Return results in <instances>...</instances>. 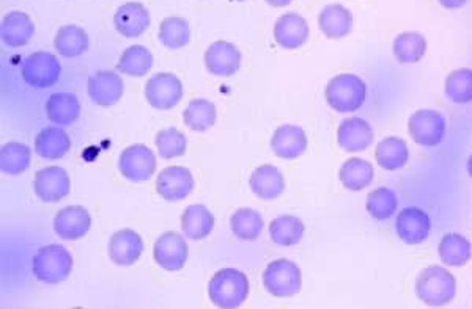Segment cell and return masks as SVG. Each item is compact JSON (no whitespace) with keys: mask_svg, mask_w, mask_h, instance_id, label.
Here are the masks:
<instances>
[{"mask_svg":"<svg viewBox=\"0 0 472 309\" xmlns=\"http://www.w3.org/2000/svg\"><path fill=\"white\" fill-rule=\"evenodd\" d=\"M416 294L427 306H445L457 296V280L447 268L430 266L417 276Z\"/></svg>","mask_w":472,"mask_h":309,"instance_id":"6da1fadb","label":"cell"},{"mask_svg":"<svg viewBox=\"0 0 472 309\" xmlns=\"http://www.w3.org/2000/svg\"><path fill=\"white\" fill-rule=\"evenodd\" d=\"M208 296L217 308H238L249 296V280L236 268H223L211 278Z\"/></svg>","mask_w":472,"mask_h":309,"instance_id":"7a4b0ae2","label":"cell"},{"mask_svg":"<svg viewBox=\"0 0 472 309\" xmlns=\"http://www.w3.org/2000/svg\"><path fill=\"white\" fill-rule=\"evenodd\" d=\"M325 97L334 111L351 113L361 109L367 97V87L359 76L339 74L327 83Z\"/></svg>","mask_w":472,"mask_h":309,"instance_id":"3957f363","label":"cell"},{"mask_svg":"<svg viewBox=\"0 0 472 309\" xmlns=\"http://www.w3.org/2000/svg\"><path fill=\"white\" fill-rule=\"evenodd\" d=\"M32 270L38 282L59 284L70 276L73 256L62 245H46L38 250L32 262Z\"/></svg>","mask_w":472,"mask_h":309,"instance_id":"277c9868","label":"cell"},{"mask_svg":"<svg viewBox=\"0 0 472 309\" xmlns=\"http://www.w3.org/2000/svg\"><path fill=\"white\" fill-rule=\"evenodd\" d=\"M264 286L274 297L296 296L303 286L301 268L284 258L276 259L264 268Z\"/></svg>","mask_w":472,"mask_h":309,"instance_id":"5b68a950","label":"cell"},{"mask_svg":"<svg viewBox=\"0 0 472 309\" xmlns=\"http://www.w3.org/2000/svg\"><path fill=\"white\" fill-rule=\"evenodd\" d=\"M118 168L128 181H148L156 172V156L146 144H132L120 154Z\"/></svg>","mask_w":472,"mask_h":309,"instance_id":"8992f818","label":"cell"},{"mask_svg":"<svg viewBox=\"0 0 472 309\" xmlns=\"http://www.w3.org/2000/svg\"><path fill=\"white\" fill-rule=\"evenodd\" d=\"M62 73L60 62L49 52H35L22 63V79L32 89H49Z\"/></svg>","mask_w":472,"mask_h":309,"instance_id":"52a82bcc","label":"cell"},{"mask_svg":"<svg viewBox=\"0 0 472 309\" xmlns=\"http://www.w3.org/2000/svg\"><path fill=\"white\" fill-rule=\"evenodd\" d=\"M445 118L435 111H419L408 120L411 138L421 146H439L445 135Z\"/></svg>","mask_w":472,"mask_h":309,"instance_id":"ba28073f","label":"cell"},{"mask_svg":"<svg viewBox=\"0 0 472 309\" xmlns=\"http://www.w3.org/2000/svg\"><path fill=\"white\" fill-rule=\"evenodd\" d=\"M146 97L154 109L170 111L183 99V83L170 73H160L146 82Z\"/></svg>","mask_w":472,"mask_h":309,"instance_id":"9c48e42d","label":"cell"},{"mask_svg":"<svg viewBox=\"0 0 472 309\" xmlns=\"http://www.w3.org/2000/svg\"><path fill=\"white\" fill-rule=\"evenodd\" d=\"M186 241L175 231H167L154 242L153 258L156 264L169 272H178L188 261Z\"/></svg>","mask_w":472,"mask_h":309,"instance_id":"30bf717a","label":"cell"},{"mask_svg":"<svg viewBox=\"0 0 472 309\" xmlns=\"http://www.w3.org/2000/svg\"><path fill=\"white\" fill-rule=\"evenodd\" d=\"M194 187L193 173L189 172L186 166H167L160 173L156 181V192L170 203L186 198L193 193Z\"/></svg>","mask_w":472,"mask_h":309,"instance_id":"8fae6325","label":"cell"},{"mask_svg":"<svg viewBox=\"0 0 472 309\" xmlns=\"http://www.w3.org/2000/svg\"><path fill=\"white\" fill-rule=\"evenodd\" d=\"M34 189L44 203H59L70 195V176L62 166H46L36 172Z\"/></svg>","mask_w":472,"mask_h":309,"instance_id":"7c38bea8","label":"cell"},{"mask_svg":"<svg viewBox=\"0 0 472 309\" xmlns=\"http://www.w3.org/2000/svg\"><path fill=\"white\" fill-rule=\"evenodd\" d=\"M396 228L398 237L405 243L419 245L430 236V217L419 207H405L402 212L397 215Z\"/></svg>","mask_w":472,"mask_h":309,"instance_id":"4fadbf2b","label":"cell"},{"mask_svg":"<svg viewBox=\"0 0 472 309\" xmlns=\"http://www.w3.org/2000/svg\"><path fill=\"white\" fill-rule=\"evenodd\" d=\"M205 66L213 76L232 77L241 66V52L233 42H213L205 52Z\"/></svg>","mask_w":472,"mask_h":309,"instance_id":"5bb4252c","label":"cell"},{"mask_svg":"<svg viewBox=\"0 0 472 309\" xmlns=\"http://www.w3.org/2000/svg\"><path fill=\"white\" fill-rule=\"evenodd\" d=\"M90 227V213L83 206L65 207L54 219V231L63 241L83 239Z\"/></svg>","mask_w":472,"mask_h":309,"instance_id":"9a60e30c","label":"cell"},{"mask_svg":"<svg viewBox=\"0 0 472 309\" xmlns=\"http://www.w3.org/2000/svg\"><path fill=\"white\" fill-rule=\"evenodd\" d=\"M309 24L298 13H285L274 24V40L280 48L298 49L309 40Z\"/></svg>","mask_w":472,"mask_h":309,"instance_id":"2e32d148","label":"cell"},{"mask_svg":"<svg viewBox=\"0 0 472 309\" xmlns=\"http://www.w3.org/2000/svg\"><path fill=\"white\" fill-rule=\"evenodd\" d=\"M109 258L117 266H132L139 261L144 251V241L139 234L132 229H120L109 241Z\"/></svg>","mask_w":472,"mask_h":309,"instance_id":"e0dca14e","label":"cell"},{"mask_svg":"<svg viewBox=\"0 0 472 309\" xmlns=\"http://www.w3.org/2000/svg\"><path fill=\"white\" fill-rule=\"evenodd\" d=\"M89 97L101 107H111L123 97V81L114 71H98L89 79Z\"/></svg>","mask_w":472,"mask_h":309,"instance_id":"ac0fdd59","label":"cell"},{"mask_svg":"<svg viewBox=\"0 0 472 309\" xmlns=\"http://www.w3.org/2000/svg\"><path fill=\"white\" fill-rule=\"evenodd\" d=\"M337 142L347 152L366 151L374 142L372 126L359 117L347 118L337 131Z\"/></svg>","mask_w":472,"mask_h":309,"instance_id":"d6986e66","label":"cell"},{"mask_svg":"<svg viewBox=\"0 0 472 309\" xmlns=\"http://www.w3.org/2000/svg\"><path fill=\"white\" fill-rule=\"evenodd\" d=\"M274 154L280 158L293 160L303 156L307 150V135L303 127L295 124H284L274 132L271 138Z\"/></svg>","mask_w":472,"mask_h":309,"instance_id":"ffe728a7","label":"cell"},{"mask_svg":"<svg viewBox=\"0 0 472 309\" xmlns=\"http://www.w3.org/2000/svg\"><path fill=\"white\" fill-rule=\"evenodd\" d=\"M114 24L125 38H139L150 26V14L139 2H128L118 8L114 16Z\"/></svg>","mask_w":472,"mask_h":309,"instance_id":"44dd1931","label":"cell"},{"mask_svg":"<svg viewBox=\"0 0 472 309\" xmlns=\"http://www.w3.org/2000/svg\"><path fill=\"white\" fill-rule=\"evenodd\" d=\"M319 26L329 40H341L350 35L353 28V14L341 4H331L321 10Z\"/></svg>","mask_w":472,"mask_h":309,"instance_id":"7402d4cb","label":"cell"},{"mask_svg":"<svg viewBox=\"0 0 472 309\" xmlns=\"http://www.w3.org/2000/svg\"><path fill=\"white\" fill-rule=\"evenodd\" d=\"M35 34V26L30 19V16L22 12H12L2 19V42L10 48H22L28 44L32 36Z\"/></svg>","mask_w":472,"mask_h":309,"instance_id":"603a6c76","label":"cell"},{"mask_svg":"<svg viewBox=\"0 0 472 309\" xmlns=\"http://www.w3.org/2000/svg\"><path fill=\"white\" fill-rule=\"evenodd\" d=\"M249 186L256 197L264 201L279 198L285 190L284 174L278 166H262L252 173Z\"/></svg>","mask_w":472,"mask_h":309,"instance_id":"cb8c5ba5","label":"cell"},{"mask_svg":"<svg viewBox=\"0 0 472 309\" xmlns=\"http://www.w3.org/2000/svg\"><path fill=\"white\" fill-rule=\"evenodd\" d=\"M181 228L188 239L203 241L215 228V217L209 212L208 207L193 205L186 207V211L181 215Z\"/></svg>","mask_w":472,"mask_h":309,"instance_id":"d4e9b609","label":"cell"},{"mask_svg":"<svg viewBox=\"0 0 472 309\" xmlns=\"http://www.w3.org/2000/svg\"><path fill=\"white\" fill-rule=\"evenodd\" d=\"M375 158L378 166L388 170L397 172L408 164L410 150L408 143L398 137H388L376 144Z\"/></svg>","mask_w":472,"mask_h":309,"instance_id":"484cf974","label":"cell"},{"mask_svg":"<svg viewBox=\"0 0 472 309\" xmlns=\"http://www.w3.org/2000/svg\"><path fill=\"white\" fill-rule=\"evenodd\" d=\"M71 150L70 135L59 127H46L35 138V151L40 158L57 160Z\"/></svg>","mask_w":472,"mask_h":309,"instance_id":"4316f807","label":"cell"},{"mask_svg":"<svg viewBox=\"0 0 472 309\" xmlns=\"http://www.w3.org/2000/svg\"><path fill=\"white\" fill-rule=\"evenodd\" d=\"M437 253L445 266L461 267V266H466L472 258V243L461 234H445L439 242Z\"/></svg>","mask_w":472,"mask_h":309,"instance_id":"83f0119b","label":"cell"},{"mask_svg":"<svg viewBox=\"0 0 472 309\" xmlns=\"http://www.w3.org/2000/svg\"><path fill=\"white\" fill-rule=\"evenodd\" d=\"M374 176H375V170L372 164L359 158H348L339 172L342 186L351 192H359L362 189L370 186Z\"/></svg>","mask_w":472,"mask_h":309,"instance_id":"f1b7e54d","label":"cell"},{"mask_svg":"<svg viewBox=\"0 0 472 309\" xmlns=\"http://www.w3.org/2000/svg\"><path fill=\"white\" fill-rule=\"evenodd\" d=\"M46 113L52 123L70 126L81 115V104L71 93H56L46 103Z\"/></svg>","mask_w":472,"mask_h":309,"instance_id":"f546056e","label":"cell"},{"mask_svg":"<svg viewBox=\"0 0 472 309\" xmlns=\"http://www.w3.org/2000/svg\"><path fill=\"white\" fill-rule=\"evenodd\" d=\"M306 233L304 223L295 215H279L270 225V237L276 245L293 247L301 242Z\"/></svg>","mask_w":472,"mask_h":309,"instance_id":"4dcf8cb0","label":"cell"},{"mask_svg":"<svg viewBox=\"0 0 472 309\" xmlns=\"http://www.w3.org/2000/svg\"><path fill=\"white\" fill-rule=\"evenodd\" d=\"M89 35L83 28L77 26H63L59 28L54 38V48L57 52L67 58L83 56L89 49Z\"/></svg>","mask_w":472,"mask_h":309,"instance_id":"1f68e13d","label":"cell"},{"mask_svg":"<svg viewBox=\"0 0 472 309\" xmlns=\"http://www.w3.org/2000/svg\"><path fill=\"white\" fill-rule=\"evenodd\" d=\"M153 68V56L152 52L140 44H134L123 50L117 63V69L126 76H146L150 69Z\"/></svg>","mask_w":472,"mask_h":309,"instance_id":"d6a6232c","label":"cell"},{"mask_svg":"<svg viewBox=\"0 0 472 309\" xmlns=\"http://www.w3.org/2000/svg\"><path fill=\"white\" fill-rule=\"evenodd\" d=\"M32 151L28 144L20 142H8L0 151V170L5 174H21L30 166Z\"/></svg>","mask_w":472,"mask_h":309,"instance_id":"836d02e7","label":"cell"},{"mask_svg":"<svg viewBox=\"0 0 472 309\" xmlns=\"http://www.w3.org/2000/svg\"><path fill=\"white\" fill-rule=\"evenodd\" d=\"M427 52V42L417 32H403L394 40V56L403 65L421 62Z\"/></svg>","mask_w":472,"mask_h":309,"instance_id":"e575fe53","label":"cell"},{"mask_svg":"<svg viewBox=\"0 0 472 309\" xmlns=\"http://www.w3.org/2000/svg\"><path fill=\"white\" fill-rule=\"evenodd\" d=\"M264 227V221L262 215L250 207L238 209L230 219L232 233L241 241H256Z\"/></svg>","mask_w":472,"mask_h":309,"instance_id":"d590c367","label":"cell"},{"mask_svg":"<svg viewBox=\"0 0 472 309\" xmlns=\"http://www.w3.org/2000/svg\"><path fill=\"white\" fill-rule=\"evenodd\" d=\"M216 105L207 99H194L189 103L188 107L183 112V120L189 129L197 132L208 131L211 126H215Z\"/></svg>","mask_w":472,"mask_h":309,"instance_id":"8d00e7d4","label":"cell"},{"mask_svg":"<svg viewBox=\"0 0 472 309\" xmlns=\"http://www.w3.org/2000/svg\"><path fill=\"white\" fill-rule=\"evenodd\" d=\"M160 42L170 50L185 48L191 40V28L186 19L180 16H169L160 24Z\"/></svg>","mask_w":472,"mask_h":309,"instance_id":"74e56055","label":"cell"},{"mask_svg":"<svg viewBox=\"0 0 472 309\" xmlns=\"http://www.w3.org/2000/svg\"><path fill=\"white\" fill-rule=\"evenodd\" d=\"M398 207V197L388 187H380L368 193L367 212L378 221L390 219Z\"/></svg>","mask_w":472,"mask_h":309,"instance_id":"f35d334b","label":"cell"},{"mask_svg":"<svg viewBox=\"0 0 472 309\" xmlns=\"http://www.w3.org/2000/svg\"><path fill=\"white\" fill-rule=\"evenodd\" d=\"M445 97L452 103H472V69H455L445 79Z\"/></svg>","mask_w":472,"mask_h":309,"instance_id":"ab89813d","label":"cell"},{"mask_svg":"<svg viewBox=\"0 0 472 309\" xmlns=\"http://www.w3.org/2000/svg\"><path fill=\"white\" fill-rule=\"evenodd\" d=\"M156 146L162 158H180L186 152L188 140L183 132L175 127H167L158 132L156 135Z\"/></svg>","mask_w":472,"mask_h":309,"instance_id":"60d3db41","label":"cell"},{"mask_svg":"<svg viewBox=\"0 0 472 309\" xmlns=\"http://www.w3.org/2000/svg\"><path fill=\"white\" fill-rule=\"evenodd\" d=\"M468 0H439V4L447 10H457V8L465 7Z\"/></svg>","mask_w":472,"mask_h":309,"instance_id":"b9f144b4","label":"cell"},{"mask_svg":"<svg viewBox=\"0 0 472 309\" xmlns=\"http://www.w3.org/2000/svg\"><path fill=\"white\" fill-rule=\"evenodd\" d=\"M271 7L282 8L292 4V0H266Z\"/></svg>","mask_w":472,"mask_h":309,"instance_id":"7bdbcfd3","label":"cell"},{"mask_svg":"<svg viewBox=\"0 0 472 309\" xmlns=\"http://www.w3.org/2000/svg\"><path fill=\"white\" fill-rule=\"evenodd\" d=\"M468 174H469V178L472 179V154L471 158H468Z\"/></svg>","mask_w":472,"mask_h":309,"instance_id":"ee69618b","label":"cell"},{"mask_svg":"<svg viewBox=\"0 0 472 309\" xmlns=\"http://www.w3.org/2000/svg\"><path fill=\"white\" fill-rule=\"evenodd\" d=\"M235 2H244V0H235Z\"/></svg>","mask_w":472,"mask_h":309,"instance_id":"f6af8a7d","label":"cell"}]
</instances>
